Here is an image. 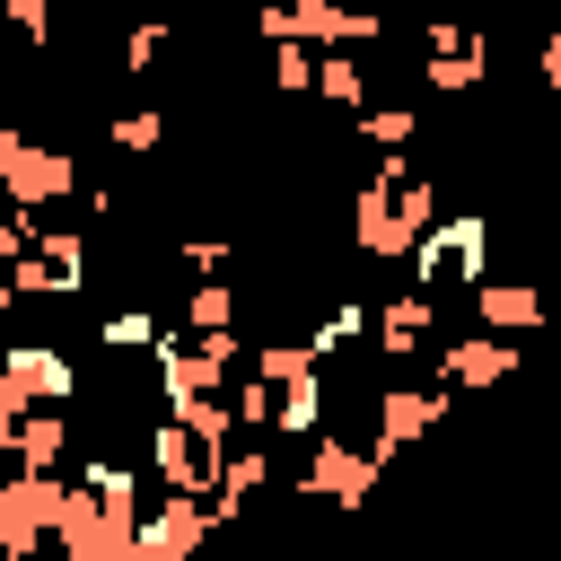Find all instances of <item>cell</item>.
I'll use <instances>...</instances> for the list:
<instances>
[{
	"mask_svg": "<svg viewBox=\"0 0 561 561\" xmlns=\"http://www.w3.org/2000/svg\"><path fill=\"white\" fill-rule=\"evenodd\" d=\"M131 526H140V482H131V465H88L79 482H61L53 543H61L70 561H131Z\"/></svg>",
	"mask_w": 561,
	"mask_h": 561,
	"instance_id": "cell-1",
	"label": "cell"
},
{
	"mask_svg": "<svg viewBox=\"0 0 561 561\" xmlns=\"http://www.w3.org/2000/svg\"><path fill=\"white\" fill-rule=\"evenodd\" d=\"M412 263H421V289H430V298L473 289V280L491 272V210H438V219L421 228Z\"/></svg>",
	"mask_w": 561,
	"mask_h": 561,
	"instance_id": "cell-2",
	"label": "cell"
},
{
	"mask_svg": "<svg viewBox=\"0 0 561 561\" xmlns=\"http://www.w3.org/2000/svg\"><path fill=\"white\" fill-rule=\"evenodd\" d=\"M237 386V324L219 333H167L158 342V394L184 403V394H228Z\"/></svg>",
	"mask_w": 561,
	"mask_h": 561,
	"instance_id": "cell-3",
	"label": "cell"
},
{
	"mask_svg": "<svg viewBox=\"0 0 561 561\" xmlns=\"http://www.w3.org/2000/svg\"><path fill=\"white\" fill-rule=\"evenodd\" d=\"M254 26H263L272 44L298 35V44H351V53L386 35V18H377V9H351V0H263Z\"/></svg>",
	"mask_w": 561,
	"mask_h": 561,
	"instance_id": "cell-4",
	"label": "cell"
},
{
	"mask_svg": "<svg viewBox=\"0 0 561 561\" xmlns=\"http://www.w3.org/2000/svg\"><path fill=\"white\" fill-rule=\"evenodd\" d=\"M70 184H79V158H70V149L26 140V131H9V123H0V193H9L18 210H53Z\"/></svg>",
	"mask_w": 561,
	"mask_h": 561,
	"instance_id": "cell-5",
	"label": "cell"
},
{
	"mask_svg": "<svg viewBox=\"0 0 561 561\" xmlns=\"http://www.w3.org/2000/svg\"><path fill=\"white\" fill-rule=\"evenodd\" d=\"M53 508H61V473L18 465L0 482V561H26L35 543H53Z\"/></svg>",
	"mask_w": 561,
	"mask_h": 561,
	"instance_id": "cell-6",
	"label": "cell"
},
{
	"mask_svg": "<svg viewBox=\"0 0 561 561\" xmlns=\"http://www.w3.org/2000/svg\"><path fill=\"white\" fill-rule=\"evenodd\" d=\"M210 535V500L202 491H158V508L131 526V561H193Z\"/></svg>",
	"mask_w": 561,
	"mask_h": 561,
	"instance_id": "cell-7",
	"label": "cell"
},
{
	"mask_svg": "<svg viewBox=\"0 0 561 561\" xmlns=\"http://www.w3.org/2000/svg\"><path fill=\"white\" fill-rule=\"evenodd\" d=\"M219 456H228V447H210V438L184 430L175 412L149 430V473H158V491H202V500H210V491H219Z\"/></svg>",
	"mask_w": 561,
	"mask_h": 561,
	"instance_id": "cell-8",
	"label": "cell"
},
{
	"mask_svg": "<svg viewBox=\"0 0 561 561\" xmlns=\"http://www.w3.org/2000/svg\"><path fill=\"white\" fill-rule=\"evenodd\" d=\"M351 245H359L368 263H403V254L421 245V228L403 219V202H394L386 175H368V184L351 193Z\"/></svg>",
	"mask_w": 561,
	"mask_h": 561,
	"instance_id": "cell-9",
	"label": "cell"
},
{
	"mask_svg": "<svg viewBox=\"0 0 561 561\" xmlns=\"http://www.w3.org/2000/svg\"><path fill=\"white\" fill-rule=\"evenodd\" d=\"M377 482H386L377 447H351V438H324V430H316V447H307V491H324L333 508H359Z\"/></svg>",
	"mask_w": 561,
	"mask_h": 561,
	"instance_id": "cell-10",
	"label": "cell"
},
{
	"mask_svg": "<svg viewBox=\"0 0 561 561\" xmlns=\"http://www.w3.org/2000/svg\"><path fill=\"white\" fill-rule=\"evenodd\" d=\"M438 421H447V394L386 386V394H377V438H368V447H377V465H386V456H403V447H421Z\"/></svg>",
	"mask_w": 561,
	"mask_h": 561,
	"instance_id": "cell-11",
	"label": "cell"
},
{
	"mask_svg": "<svg viewBox=\"0 0 561 561\" xmlns=\"http://www.w3.org/2000/svg\"><path fill=\"white\" fill-rule=\"evenodd\" d=\"M0 377H9L26 403H70V394H79V368H70V351H53V342L0 351Z\"/></svg>",
	"mask_w": 561,
	"mask_h": 561,
	"instance_id": "cell-12",
	"label": "cell"
},
{
	"mask_svg": "<svg viewBox=\"0 0 561 561\" xmlns=\"http://www.w3.org/2000/svg\"><path fill=\"white\" fill-rule=\"evenodd\" d=\"M430 316H438V298H430V289H394V298L368 316V333H377V359H412V351L430 342Z\"/></svg>",
	"mask_w": 561,
	"mask_h": 561,
	"instance_id": "cell-13",
	"label": "cell"
},
{
	"mask_svg": "<svg viewBox=\"0 0 561 561\" xmlns=\"http://www.w3.org/2000/svg\"><path fill=\"white\" fill-rule=\"evenodd\" d=\"M517 359L526 351H508V333H473V342H456V351H438V377L447 386H500V377H517Z\"/></svg>",
	"mask_w": 561,
	"mask_h": 561,
	"instance_id": "cell-14",
	"label": "cell"
},
{
	"mask_svg": "<svg viewBox=\"0 0 561 561\" xmlns=\"http://www.w3.org/2000/svg\"><path fill=\"white\" fill-rule=\"evenodd\" d=\"M473 316H482L491 333H535V324H543V289H535V280H491V272H482V280H473Z\"/></svg>",
	"mask_w": 561,
	"mask_h": 561,
	"instance_id": "cell-15",
	"label": "cell"
},
{
	"mask_svg": "<svg viewBox=\"0 0 561 561\" xmlns=\"http://www.w3.org/2000/svg\"><path fill=\"white\" fill-rule=\"evenodd\" d=\"M9 456H18V465H35V473H61V456H70V403H26V421H18V438H9Z\"/></svg>",
	"mask_w": 561,
	"mask_h": 561,
	"instance_id": "cell-16",
	"label": "cell"
},
{
	"mask_svg": "<svg viewBox=\"0 0 561 561\" xmlns=\"http://www.w3.org/2000/svg\"><path fill=\"white\" fill-rule=\"evenodd\" d=\"M272 430H280V438H316V430H324V359L272 386Z\"/></svg>",
	"mask_w": 561,
	"mask_h": 561,
	"instance_id": "cell-17",
	"label": "cell"
},
{
	"mask_svg": "<svg viewBox=\"0 0 561 561\" xmlns=\"http://www.w3.org/2000/svg\"><path fill=\"white\" fill-rule=\"evenodd\" d=\"M482 61H491V44H456V53H421V88H430V96H473V88H482Z\"/></svg>",
	"mask_w": 561,
	"mask_h": 561,
	"instance_id": "cell-18",
	"label": "cell"
},
{
	"mask_svg": "<svg viewBox=\"0 0 561 561\" xmlns=\"http://www.w3.org/2000/svg\"><path fill=\"white\" fill-rule=\"evenodd\" d=\"M316 96H324V105H351V114H359V96H368V70L351 61V44H333V53L316 61Z\"/></svg>",
	"mask_w": 561,
	"mask_h": 561,
	"instance_id": "cell-19",
	"label": "cell"
},
{
	"mask_svg": "<svg viewBox=\"0 0 561 561\" xmlns=\"http://www.w3.org/2000/svg\"><path fill=\"white\" fill-rule=\"evenodd\" d=\"M26 245H35L70 289H88V237H79V228H44V219H35V237H26Z\"/></svg>",
	"mask_w": 561,
	"mask_h": 561,
	"instance_id": "cell-20",
	"label": "cell"
},
{
	"mask_svg": "<svg viewBox=\"0 0 561 561\" xmlns=\"http://www.w3.org/2000/svg\"><path fill=\"white\" fill-rule=\"evenodd\" d=\"M219 324H237V289L228 280H193L184 289V333H219Z\"/></svg>",
	"mask_w": 561,
	"mask_h": 561,
	"instance_id": "cell-21",
	"label": "cell"
},
{
	"mask_svg": "<svg viewBox=\"0 0 561 561\" xmlns=\"http://www.w3.org/2000/svg\"><path fill=\"white\" fill-rule=\"evenodd\" d=\"M412 131H421V105H368V114H359V140H368V149H403Z\"/></svg>",
	"mask_w": 561,
	"mask_h": 561,
	"instance_id": "cell-22",
	"label": "cell"
},
{
	"mask_svg": "<svg viewBox=\"0 0 561 561\" xmlns=\"http://www.w3.org/2000/svg\"><path fill=\"white\" fill-rule=\"evenodd\" d=\"M9 289H18V298H79V289H70V280H61V272H53L44 254H35V245H26L18 263H9Z\"/></svg>",
	"mask_w": 561,
	"mask_h": 561,
	"instance_id": "cell-23",
	"label": "cell"
},
{
	"mask_svg": "<svg viewBox=\"0 0 561 561\" xmlns=\"http://www.w3.org/2000/svg\"><path fill=\"white\" fill-rule=\"evenodd\" d=\"M105 342H114V351H158L167 324H158L149 307H114V316H105Z\"/></svg>",
	"mask_w": 561,
	"mask_h": 561,
	"instance_id": "cell-24",
	"label": "cell"
},
{
	"mask_svg": "<svg viewBox=\"0 0 561 561\" xmlns=\"http://www.w3.org/2000/svg\"><path fill=\"white\" fill-rule=\"evenodd\" d=\"M272 79H280V96H307V88H316V53H307L298 35H280V44H272Z\"/></svg>",
	"mask_w": 561,
	"mask_h": 561,
	"instance_id": "cell-25",
	"label": "cell"
},
{
	"mask_svg": "<svg viewBox=\"0 0 561 561\" xmlns=\"http://www.w3.org/2000/svg\"><path fill=\"white\" fill-rule=\"evenodd\" d=\"M158 131H167V114H149V105H140V114H114V131H105V140H114L123 158H149V149H158Z\"/></svg>",
	"mask_w": 561,
	"mask_h": 561,
	"instance_id": "cell-26",
	"label": "cell"
},
{
	"mask_svg": "<svg viewBox=\"0 0 561 561\" xmlns=\"http://www.w3.org/2000/svg\"><path fill=\"white\" fill-rule=\"evenodd\" d=\"M228 412H237V430H272V377H263V368H254V377H237Z\"/></svg>",
	"mask_w": 561,
	"mask_h": 561,
	"instance_id": "cell-27",
	"label": "cell"
},
{
	"mask_svg": "<svg viewBox=\"0 0 561 561\" xmlns=\"http://www.w3.org/2000/svg\"><path fill=\"white\" fill-rule=\"evenodd\" d=\"M0 18H9L26 44H53V26H61V0H9Z\"/></svg>",
	"mask_w": 561,
	"mask_h": 561,
	"instance_id": "cell-28",
	"label": "cell"
},
{
	"mask_svg": "<svg viewBox=\"0 0 561 561\" xmlns=\"http://www.w3.org/2000/svg\"><path fill=\"white\" fill-rule=\"evenodd\" d=\"M254 368H263V377L280 386V377H298V368H316V342H263V351H254Z\"/></svg>",
	"mask_w": 561,
	"mask_h": 561,
	"instance_id": "cell-29",
	"label": "cell"
},
{
	"mask_svg": "<svg viewBox=\"0 0 561 561\" xmlns=\"http://www.w3.org/2000/svg\"><path fill=\"white\" fill-rule=\"evenodd\" d=\"M123 61H131V70H149V61H167V26H158V18H140V26L123 35Z\"/></svg>",
	"mask_w": 561,
	"mask_h": 561,
	"instance_id": "cell-30",
	"label": "cell"
},
{
	"mask_svg": "<svg viewBox=\"0 0 561 561\" xmlns=\"http://www.w3.org/2000/svg\"><path fill=\"white\" fill-rule=\"evenodd\" d=\"M26 237H35V210H18V202H9V210H0V272L26 254Z\"/></svg>",
	"mask_w": 561,
	"mask_h": 561,
	"instance_id": "cell-31",
	"label": "cell"
},
{
	"mask_svg": "<svg viewBox=\"0 0 561 561\" xmlns=\"http://www.w3.org/2000/svg\"><path fill=\"white\" fill-rule=\"evenodd\" d=\"M18 421H26V394L0 377V456H9V438H18Z\"/></svg>",
	"mask_w": 561,
	"mask_h": 561,
	"instance_id": "cell-32",
	"label": "cell"
},
{
	"mask_svg": "<svg viewBox=\"0 0 561 561\" xmlns=\"http://www.w3.org/2000/svg\"><path fill=\"white\" fill-rule=\"evenodd\" d=\"M184 263H193V272H219V263H228V237H193Z\"/></svg>",
	"mask_w": 561,
	"mask_h": 561,
	"instance_id": "cell-33",
	"label": "cell"
},
{
	"mask_svg": "<svg viewBox=\"0 0 561 561\" xmlns=\"http://www.w3.org/2000/svg\"><path fill=\"white\" fill-rule=\"evenodd\" d=\"M535 61H543V88H561V26L543 35V53H535Z\"/></svg>",
	"mask_w": 561,
	"mask_h": 561,
	"instance_id": "cell-34",
	"label": "cell"
},
{
	"mask_svg": "<svg viewBox=\"0 0 561 561\" xmlns=\"http://www.w3.org/2000/svg\"><path fill=\"white\" fill-rule=\"evenodd\" d=\"M9 307H18V289H9V272H0V316H9Z\"/></svg>",
	"mask_w": 561,
	"mask_h": 561,
	"instance_id": "cell-35",
	"label": "cell"
},
{
	"mask_svg": "<svg viewBox=\"0 0 561 561\" xmlns=\"http://www.w3.org/2000/svg\"><path fill=\"white\" fill-rule=\"evenodd\" d=\"M167 9H202V0H167Z\"/></svg>",
	"mask_w": 561,
	"mask_h": 561,
	"instance_id": "cell-36",
	"label": "cell"
},
{
	"mask_svg": "<svg viewBox=\"0 0 561 561\" xmlns=\"http://www.w3.org/2000/svg\"><path fill=\"white\" fill-rule=\"evenodd\" d=\"M535 9H561V0H535Z\"/></svg>",
	"mask_w": 561,
	"mask_h": 561,
	"instance_id": "cell-37",
	"label": "cell"
},
{
	"mask_svg": "<svg viewBox=\"0 0 561 561\" xmlns=\"http://www.w3.org/2000/svg\"><path fill=\"white\" fill-rule=\"evenodd\" d=\"M0 123H9V105H0Z\"/></svg>",
	"mask_w": 561,
	"mask_h": 561,
	"instance_id": "cell-38",
	"label": "cell"
}]
</instances>
